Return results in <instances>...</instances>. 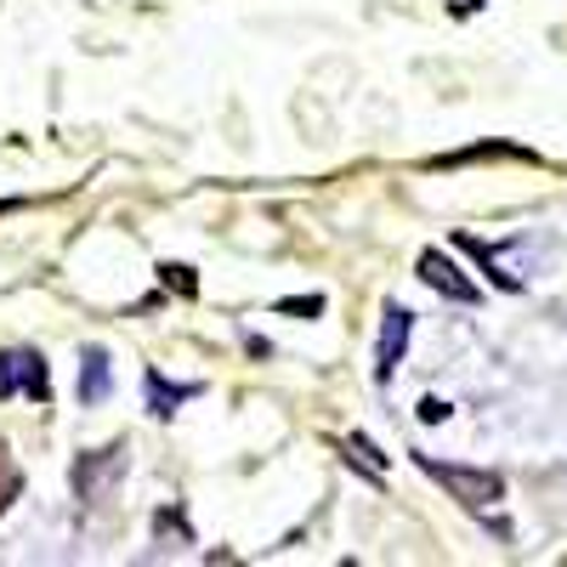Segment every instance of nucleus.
<instances>
[{"mask_svg":"<svg viewBox=\"0 0 567 567\" xmlns=\"http://www.w3.org/2000/svg\"><path fill=\"white\" fill-rule=\"evenodd\" d=\"M125 477V443H109V449H91L74 460L69 483H74V499L80 505H103L114 494V483Z\"/></svg>","mask_w":567,"mask_h":567,"instance_id":"obj_2","label":"nucleus"},{"mask_svg":"<svg viewBox=\"0 0 567 567\" xmlns=\"http://www.w3.org/2000/svg\"><path fill=\"white\" fill-rule=\"evenodd\" d=\"M159 284H165V290H176V296H199L194 267H182V261H165V267H159Z\"/></svg>","mask_w":567,"mask_h":567,"instance_id":"obj_10","label":"nucleus"},{"mask_svg":"<svg viewBox=\"0 0 567 567\" xmlns=\"http://www.w3.org/2000/svg\"><path fill=\"white\" fill-rule=\"evenodd\" d=\"M347 460H358V465L369 471V477H374V483H381V477H386V454H381V449H374V443H369L363 432H352V437H347Z\"/></svg>","mask_w":567,"mask_h":567,"instance_id":"obj_9","label":"nucleus"},{"mask_svg":"<svg viewBox=\"0 0 567 567\" xmlns=\"http://www.w3.org/2000/svg\"><path fill=\"white\" fill-rule=\"evenodd\" d=\"M23 494V465L12 460V449L7 443H0V516H7L12 511V499Z\"/></svg>","mask_w":567,"mask_h":567,"instance_id":"obj_8","label":"nucleus"},{"mask_svg":"<svg viewBox=\"0 0 567 567\" xmlns=\"http://www.w3.org/2000/svg\"><path fill=\"white\" fill-rule=\"evenodd\" d=\"M420 284H425V290H437L443 301H460V307H477L483 301L477 278H465L460 261L443 256V250H420Z\"/></svg>","mask_w":567,"mask_h":567,"instance_id":"obj_4","label":"nucleus"},{"mask_svg":"<svg viewBox=\"0 0 567 567\" xmlns=\"http://www.w3.org/2000/svg\"><path fill=\"white\" fill-rule=\"evenodd\" d=\"M154 539L165 545V539H176V545H187V539H194V534H187V523H182V516H171V511H159V523H154Z\"/></svg>","mask_w":567,"mask_h":567,"instance_id":"obj_11","label":"nucleus"},{"mask_svg":"<svg viewBox=\"0 0 567 567\" xmlns=\"http://www.w3.org/2000/svg\"><path fill=\"white\" fill-rule=\"evenodd\" d=\"M420 420H425V425H437V420H449V403H443V398H425V403H420Z\"/></svg>","mask_w":567,"mask_h":567,"instance_id":"obj_13","label":"nucleus"},{"mask_svg":"<svg viewBox=\"0 0 567 567\" xmlns=\"http://www.w3.org/2000/svg\"><path fill=\"white\" fill-rule=\"evenodd\" d=\"M420 471L425 477H437L465 511H494V505H505V477L499 471H477V465H449V460H432V454H420Z\"/></svg>","mask_w":567,"mask_h":567,"instance_id":"obj_1","label":"nucleus"},{"mask_svg":"<svg viewBox=\"0 0 567 567\" xmlns=\"http://www.w3.org/2000/svg\"><path fill=\"white\" fill-rule=\"evenodd\" d=\"M74 392H80L85 409L109 403V392H114V363H109L103 347H85V352H80V381H74Z\"/></svg>","mask_w":567,"mask_h":567,"instance_id":"obj_6","label":"nucleus"},{"mask_svg":"<svg viewBox=\"0 0 567 567\" xmlns=\"http://www.w3.org/2000/svg\"><path fill=\"white\" fill-rule=\"evenodd\" d=\"M278 312H290V318H318V312H323V296H290V301H278Z\"/></svg>","mask_w":567,"mask_h":567,"instance_id":"obj_12","label":"nucleus"},{"mask_svg":"<svg viewBox=\"0 0 567 567\" xmlns=\"http://www.w3.org/2000/svg\"><path fill=\"white\" fill-rule=\"evenodd\" d=\"M187 398H199V386H165V374H159V369H148V414L171 420Z\"/></svg>","mask_w":567,"mask_h":567,"instance_id":"obj_7","label":"nucleus"},{"mask_svg":"<svg viewBox=\"0 0 567 567\" xmlns=\"http://www.w3.org/2000/svg\"><path fill=\"white\" fill-rule=\"evenodd\" d=\"M18 392L34 398V403L52 398V374H45V358L34 347H7L0 352V403L18 398Z\"/></svg>","mask_w":567,"mask_h":567,"instance_id":"obj_3","label":"nucleus"},{"mask_svg":"<svg viewBox=\"0 0 567 567\" xmlns=\"http://www.w3.org/2000/svg\"><path fill=\"white\" fill-rule=\"evenodd\" d=\"M409 336H414V312L398 307V301H386V312H381V341H374V381H381V386L398 374V363H403V352H409Z\"/></svg>","mask_w":567,"mask_h":567,"instance_id":"obj_5","label":"nucleus"}]
</instances>
